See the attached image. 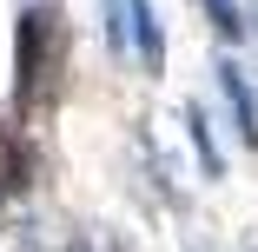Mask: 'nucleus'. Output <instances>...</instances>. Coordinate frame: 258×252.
<instances>
[{"instance_id":"nucleus-5","label":"nucleus","mask_w":258,"mask_h":252,"mask_svg":"<svg viewBox=\"0 0 258 252\" xmlns=\"http://www.w3.org/2000/svg\"><path fill=\"white\" fill-rule=\"evenodd\" d=\"M185 126H192V153H199L205 179H225V153H219V139H212V120H205V107H199V99L185 107Z\"/></svg>"},{"instance_id":"nucleus-1","label":"nucleus","mask_w":258,"mask_h":252,"mask_svg":"<svg viewBox=\"0 0 258 252\" xmlns=\"http://www.w3.org/2000/svg\"><path fill=\"white\" fill-rule=\"evenodd\" d=\"M60 67H67L60 14H53V7H27V14H20V33H14V113H20V120H33V113L53 107Z\"/></svg>"},{"instance_id":"nucleus-2","label":"nucleus","mask_w":258,"mask_h":252,"mask_svg":"<svg viewBox=\"0 0 258 252\" xmlns=\"http://www.w3.org/2000/svg\"><path fill=\"white\" fill-rule=\"evenodd\" d=\"M219 93H225V107H232V126L245 146H258V93H251V73L238 60H219Z\"/></svg>"},{"instance_id":"nucleus-7","label":"nucleus","mask_w":258,"mask_h":252,"mask_svg":"<svg viewBox=\"0 0 258 252\" xmlns=\"http://www.w3.org/2000/svg\"><path fill=\"white\" fill-rule=\"evenodd\" d=\"M199 7H205V20H212V33H219V40H238V33H245L238 0H199Z\"/></svg>"},{"instance_id":"nucleus-3","label":"nucleus","mask_w":258,"mask_h":252,"mask_svg":"<svg viewBox=\"0 0 258 252\" xmlns=\"http://www.w3.org/2000/svg\"><path fill=\"white\" fill-rule=\"evenodd\" d=\"M126 14H133V60L159 80V73H166V33H159V14H152V0H126Z\"/></svg>"},{"instance_id":"nucleus-4","label":"nucleus","mask_w":258,"mask_h":252,"mask_svg":"<svg viewBox=\"0 0 258 252\" xmlns=\"http://www.w3.org/2000/svg\"><path fill=\"white\" fill-rule=\"evenodd\" d=\"M33 186V146L20 133H0V206H7L14 192Z\"/></svg>"},{"instance_id":"nucleus-6","label":"nucleus","mask_w":258,"mask_h":252,"mask_svg":"<svg viewBox=\"0 0 258 252\" xmlns=\"http://www.w3.org/2000/svg\"><path fill=\"white\" fill-rule=\"evenodd\" d=\"M106 46H113V60H133V14H126V0H106Z\"/></svg>"}]
</instances>
